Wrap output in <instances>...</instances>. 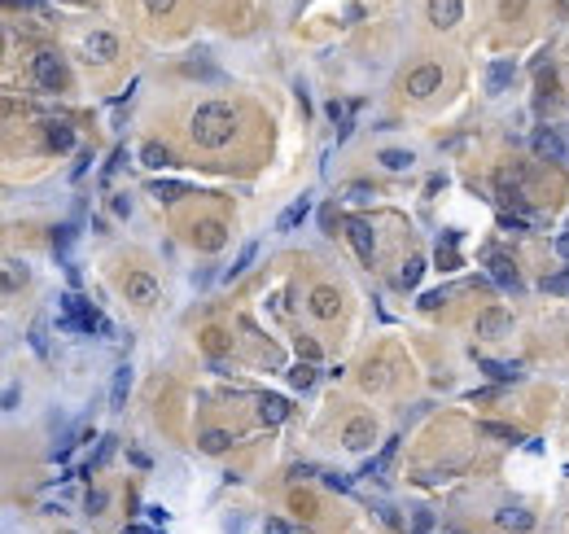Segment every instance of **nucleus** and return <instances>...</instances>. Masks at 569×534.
<instances>
[{"instance_id":"f257e3e1","label":"nucleus","mask_w":569,"mask_h":534,"mask_svg":"<svg viewBox=\"0 0 569 534\" xmlns=\"http://www.w3.org/2000/svg\"><path fill=\"white\" fill-rule=\"evenodd\" d=\"M237 132V114H232V105H223V101H206L193 110V119H189V136L202 144V149H223L228 140H232Z\"/></svg>"},{"instance_id":"f03ea898","label":"nucleus","mask_w":569,"mask_h":534,"mask_svg":"<svg viewBox=\"0 0 569 534\" xmlns=\"http://www.w3.org/2000/svg\"><path fill=\"white\" fill-rule=\"evenodd\" d=\"M36 84L48 88V92H57L66 84V66H61L57 53H36Z\"/></svg>"},{"instance_id":"7ed1b4c3","label":"nucleus","mask_w":569,"mask_h":534,"mask_svg":"<svg viewBox=\"0 0 569 534\" xmlns=\"http://www.w3.org/2000/svg\"><path fill=\"white\" fill-rule=\"evenodd\" d=\"M123 289H127V302H140V306L158 302V281L149 276V272H127Z\"/></svg>"},{"instance_id":"20e7f679","label":"nucleus","mask_w":569,"mask_h":534,"mask_svg":"<svg viewBox=\"0 0 569 534\" xmlns=\"http://www.w3.org/2000/svg\"><path fill=\"white\" fill-rule=\"evenodd\" d=\"M512 79H517L512 57H499V61H491V66H486V92H491V96H503V92L512 88Z\"/></svg>"},{"instance_id":"39448f33","label":"nucleus","mask_w":569,"mask_h":534,"mask_svg":"<svg viewBox=\"0 0 569 534\" xmlns=\"http://www.w3.org/2000/svg\"><path fill=\"white\" fill-rule=\"evenodd\" d=\"M486 267H491V281H495L499 289H512V294L522 289V276H517V263H512L508 254H491V258H486Z\"/></svg>"},{"instance_id":"423d86ee","label":"nucleus","mask_w":569,"mask_h":534,"mask_svg":"<svg viewBox=\"0 0 569 534\" xmlns=\"http://www.w3.org/2000/svg\"><path fill=\"white\" fill-rule=\"evenodd\" d=\"M346 237H350L355 254H360L364 263H372V258H377V241H372V228H368L364 219H346Z\"/></svg>"},{"instance_id":"0eeeda50","label":"nucleus","mask_w":569,"mask_h":534,"mask_svg":"<svg viewBox=\"0 0 569 534\" xmlns=\"http://www.w3.org/2000/svg\"><path fill=\"white\" fill-rule=\"evenodd\" d=\"M508 329H512V316L503 311V306H486L478 316V337H503Z\"/></svg>"},{"instance_id":"6e6552de","label":"nucleus","mask_w":569,"mask_h":534,"mask_svg":"<svg viewBox=\"0 0 569 534\" xmlns=\"http://www.w3.org/2000/svg\"><path fill=\"white\" fill-rule=\"evenodd\" d=\"M534 154H539V158H552V163H565V158H569L565 140L552 132V127H539V132H534Z\"/></svg>"},{"instance_id":"1a4fd4ad","label":"nucleus","mask_w":569,"mask_h":534,"mask_svg":"<svg viewBox=\"0 0 569 534\" xmlns=\"http://www.w3.org/2000/svg\"><path fill=\"white\" fill-rule=\"evenodd\" d=\"M438 84H443V66H420V71L408 75V92L412 96H434Z\"/></svg>"},{"instance_id":"9d476101","label":"nucleus","mask_w":569,"mask_h":534,"mask_svg":"<svg viewBox=\"0 0 569 534\" xmlns=\"http://www.w3.org/2000/svg\"><path fill=\"white\" fill-rule=\"evenodd\" d=\"M460 13H464L460 0H429V22L434 27H455V22H460Z\"/></svg>"},{"instance_id":"9b49d317","label":"nucleus","mask_w":569,"mask_h":534,"mask_svg":"<svg viewBox=\"0 0 569 534\" xmlns=\"http://www.w3.org/2000/svg\"><path fill=\"white\" fill-rule=\"evenodd\" d=\"M341 443H346L350 451H364V447L372 443V420H368V416H360V420H350V425L341 429Z\"/></svg>"},{"instance_id":"f8f14e48","label":"nucleus","mask_w":569,"mask_h":534,"mask_svg":"<svg viewBox=\"0 0 569 534\" xmlns=\"http://www.w3.org/2000/svg\"><path fill=\"white\" fill-rule=\"evenodd\" d=\"M84 48H88V61H110L114 53H119V40L105 36V31H92Z\"/></svg>"},{"instance_id":"ddd939ff","label":"nucleus","mask_w":569,"mask_h":534,"mask_svg":"<svg viewBox=\"0 0 569 534\" xmlns=\"http://www.w3.org/2000/svg\"><path fill=\"white\" fill-rule=\"evenodd\" d=\"M258 416H263V425H281V420L289 416V403L281 394H263L258 399Z\"/></svg>"},{"instance_id":"4468645a","label":"nucleus","mask_w":569,"mask_h":534,"mask_svg":"<svg viewBox=\"0 0 569 534\" xmlns=\"http://www.w3.org/2000/svg\"><path fill=\"white\" fill-rule=\"evenodd\" d=\"M306 215H311V198H298V202L289 206L281 219H276V232H294V228H298V223H302Z\"/></svg>"},{"instance_id":"2eb2a0df","label":"nucleus","mask_w":569,"mask_h":534,"mask_svg":"<svg viewBox=\"0 0 569 534\" xmlns=\"http://www.w3.org/2000/svg\"><path fill=\"white\" fill-rule=\"evenodd\" d=\"M399 456V438H390V443H381V451H377V460H368V468H364V477H385V468H390V460Z\"/></svg>"},{"instance_id":"dca6fc26","label":"nucleus","mask_w":569,"mask_h":534,"mask_svg":"<svg viewBox=\"0 0 569 534\" xmlns=\"http://www.w3.org/2000/svg\"><path fill=\"white\" fill-rule=\"evenodd\" d=\"M127 390H132V368L119 364V368H114V385H110V403H114V408H123V403H127Z\"/></svg>"},{"instance_id":"f3484780","label":"nucleus","mask_w":569,"mask_h":534,"mask_svg":"<svg viewBox=\"0 0 569 534\" xmlns=\"http://www.w3.org/2000/svg\"><path fill=\"white\" fill-rule=\"evenodd\" d=\"M44 136H48V144H53V149H61V154L75 149V127H71V123H48Z\"/></svg>"},{"instance_id":"a211bd4d","label":"nucleus","mask_w":569,"mask_h":534,"mask_svg":"<svg viewBox=\"0 0 569 534\" xmlns=\"http://www.w3.org/2000/svg\"><path fill=\"white\" fill-rule=\"evenodd\" d=\"M311 316L316 320H333L337 316V294H333V289H316V294H311Z\"/></svg>"},{"instance_id":"6ab92c4d","label":"nucleus","mask_w":569,"mask_h":534,"mask_svg":"<svg viewBox=\"0 0 569 534\" xmlns=\"http://www.w3.org/2000/svg\"><path fill=\"white\" fill-rule=\"evenodd\" d=\"M478 433H486V438H503V443H526L522 438V429H512V425H499V420H482Z\"/></svg>"},{"instance_id":"aec40b11","label":"nucleus","mask_w":569,"mask_h":534,"mask_svg":"<svg viewBox=\"0 0 569 534\" xmlns=\"http://www.w3.org/2000/svg\"><path fill=\"white\" fill-rule=\"evenodd\" d=\"M223 241H228V232L219 228V223H202V228H198V246H202V250H210V254L223 250Z\"/></svg>"},{"instance_id":"412c9836","label":"nucleus","mask_w":569,"mask_h":534,"mask_svg":"<svg viewBox=\"0 0 569 534\" xmlns=\"http://www.w3.org/2000/svg\"><path fill=\"white\" fill-rule=\"evenodd\" d=\"M140 158H145V167H154V171H162V167H171V149L167 144H158V140H149L140 149Z\"/></svg>"},{"instance_id":"4be33fe9","label":"nucleus","mask_w":569,"mask_h":534,"mask_svg":"<svg viewBox=\"0 0 569 534\" xmlns=\"http://www.w3.org/2000/svg\"><path fill=\"white\" fill-rule=\"evenodd\" d=\"M499 526H508V530H530L534 517H530L526 508H499Z\"/></svg>"},{"instance_id":"5701e85b","label":"nucleus","mask_w":569,"mask_h":534,"mask_svg":"<svg viewBox=\"0 0 569 534\" xmlns=\"http://www.w3.org/2000/svg\"><path fill=\"white\" fill-rule=\"evenodd\" d=\"M420 276H425V258H408L403 272H399V285H403V289H416Z\"/></svg>"},{"instance_id":"b1692460","label":"nucleus","mask_w":569,"mask_h":534,"mask_svg":"<svg viewBox=\"0 0 569 534\" xmlns=\"http://www.w3.org/2000/svg\"><path fill=\"white\" fill-rule=\"evenodd\" d=\"M254 258H258V241H250V246H246V250H241V254H237V263H232V267H228V281H237V276H246V272H250V263H254Z\"/></svg>"},{"instance_id":"393cba45","label":"nucleus","mask_w":569,"mask_h":534,"mask_svg":"<svg viewBox=\"0 0 569 534\" xmlns=\"http://www.w3.org/2000/svg\"><path fill=\"white\" fill-rule=\"evenodd\" d=\"M482 368L491 372L495 381H517V377H522V364H495V359H482Z\"/></svg>"},{"instance_id":"a878e982","label":"nucleus","mask_w":569,"mask_h":534,"mask_svg":"<svg viewBox=\"0 0 569 534\" xmlns=\"http://www.w3.org/2000/svg\"><path fill=\"white\" fill-rule=\"evenodd\" d=\"M381 163H385L390 171H408V167L416 163V158H412L408 149H381Z\"/></svg>"},{"instance_id":"bb28decb","label":"nucleus","mask_w":569,"mask_h":534,"mask_svg":"<svg viewBox=\"0 0 569 534\" xmlns=\"http://www.w3.org/2000/svg\"><path fill=\"white\" fill-rule=\"evenodd\" d=\"M228 443H232V433H223V429H210V433H202V451H210V456L228 451Z\"/></svg>"},{"instance_id":"cd10ccee","label":"nucleus","mask_w":569,"mask_h":534,"mask_svg":"<svg viewBox=\"0 0 569 534\" xmlns=\"http://www.w3.org/2000/svg\"><path fill=\"white\" fill-rule=\"evenodd\" d=\"M311 381H316V368L311 364H294V368H289V385H294V390H306Z\"/></svg>"},{"instance_id":"c85d7f7f","label":"nucleus","mask_w":569,"mask_h":534,"mask_svg":"<svg viewBox=\"0 0 569 534\" xmlns=\"http://www.w3.org/2000/svg\"><path fill=\"white\" fill-rule=\"evenodd\" d=\"M372 198H377V188H372V184H346V202L364 206V202H372Z\"/></svg>"},{"instance_id":"c756f323","label":"nucleus","mask_w":569,"mask_h":534,"mask_svg":"<svg viewBox=\"0 0 569 534\" xmlns=\"http://www.w3.org/2000/svg\"><path fill=\"white\" fill-rule=\"evenodd\" d=\"M350 114H355V105H346V101H329V119H333L337 127H350Z\"/></svg>"},{"instance_id":"7c9ffc66","label":"nucleus","mask_w":569,"mask_h":534,"mask_svg":"<svg viewBox=\"0 0 569 534\" xmlns=\"http://www.w3.org/2000/svg\"><path fill=\"white\" fill-rule=\"evenodd\" d=\"M18 281H27V263L9 258V263H5V285H9V289H18Z\"/></svg>"},{"instance_id":"2f4dec72","label":"nucleus","mask_w":569,"mask_h":534,"mask_svg":"<svg viewBox=\"0 0 569 534\" xmlns=\"http://www.w3.org/2000/svg\"><path fill=\"white\" fill-rule=\"evenodd\" d=\"M71 241H75V228H71V223H61V228L53 232V250H57V254H66V250H71Z\"/></svg>"},{"instance_id":"473e14b6","label":"nucleus","mask_w":569,"mask_h":534,"mask_svg":"<svg viewBox=\"0 0 569 534\" xmlns=\"http://www.w3.org/2000/svg\"><path fill=\"white\" fill-rule=\"evenodd\" d=\"M543 289H547V294H569V267H565V272H556V276H547V281H543Z\"/></svg>"},{"instance_id":"72a5a7b5","label":"nucleus","mask_w":569,"mask_h":534,"mask_svg":"<svg viewBox=\"0 0 569 534\" xmlns=\"http://www.w3.org/2000/svg\"><path fill=\"white\" fill-rule=\"evenodd\" d=\"M180 193H184V184H162V180L154 184V198H158V202H175Z\"/></svg>"},{"instance_id":"f704fd0d","label":"nucleus","mask_w":569,"mask_h":534,"mask_svg":"<svg viewBox=\"0 0 569 534\" xmlns=\"http://www.w3.org/2000/svg\"><path fill=\"white\" fill-rule=\"evenodd\" d=\"M105 504H110V495L105 491H88V499H84V508L96 517V512H105Z\"/></svg>"},{"instance_id":"c9c22d12","label":"nucleus","mask_w":569,"mask_h":534,"mask_svg":"<svg viewBox=\"0 0 569 534\" xmlns=\"http://www.w3.org/2000/svg\"><path fill=\"white\" fill-rule=\"evenodd\" d=\"M412 526H416V534H429V530H434V512L416 508V512H412Z\"/></svg>"},{"instance_id":"e433bc0d","label":"nucleus","mask_w":569,"mask_h":534,"mask_svg":"<svg viewBox=\"0 0 569 534\" xmlns=\"http://www.w3.org/2000/svg\"><path fill=\"white\" fill-rule=\"evenodd\" d=\"M31 350H36V355H48V337H44V325H31Z\"/></svg>"},{"instance_id":"4c0bfd02","label":"nucleus","mask_w":569,"mask_h":534,"mask_svg":"<svg viewBox=\"0 0 569 534\" xmlns=\"http://www.w3.org/2000/svg\"><path fill=\"white\" fill-rule=\"evenodd\" d=\"M110 210H114V215H132V198H127V193H114V202H110Z\"/></svg>"},{"instance_id":"58836bf2","label":"nucleus","mask_w":569,"mask_h":534,"mask_svg":"<svg viewBox=\"0 0 569 534\" xmlns=\"http://www.w3.org/2000/svg\"><path fill=\"white\" fill-rule=\"evenodd\" d=\"M263 534H294V530H289V521H281V517H267V521H263Z\"/></svg>"},{"instance_id":"ea45409f","label":"nucleus","mask_w":569,"mask_h":534,"mask_svg":"<svg viewBox=\"0 0 569 534\" xmlns=\"http://www.w3.org/2000/svg\"><path fill=\"white\" fill-rule=\"evenodd\" d=\"M324 487H329V491H350V477H341V473H324Z\"/></svg>"},{"instance_id":"a19ab883","label":"nucleus","mask_w":569,"mask_h":534,"mask_svg":"<svg viewBox=\"0 0 569 534\" xmlns=\"http://www.w3.org/2000/svg\"><path fill=\"white\" fill-rule=\"evenodd\" d=\"M443 302H447V289H434V294L420 298V306H429V311H434V306H443Z\"/></svg>"},{"instance_id":"79ce46f5","label":"nucleus","mask_w":569,"mask_h":534,"mask_svg":"<svg viewBox=\"0 0 569 534\" xmlns=\"http://www.w3.org/2000/svg\"><path fill=\"white\" fill-rule=\"evenodd\" d=\"M311 473H316L311 464H294V468H289V477H294V482H298V477H311Z\"/></svg>"},{"instance_id":"37998d69","label":"nucleus","mask_w":569,"mask_h":534,"mask_svg":"<svg viewBox=\"0 0 569 534\" xmlns=\"http://www.w3.org/2000/svg\"><path fill=\"white\" fill-rule=\"evenodd\" d=\"M145 5H149V9H154V13H167V9H171V5H175V0H145Z\"/></svg>"},{"instance_id":"c03bdc74","label":"nucleus","mask_w":569,"mask_h":534,"mask_svg":"<svg viewBox=\"0 0 569 534\" xmlns=\"http://www.w3.org/2000/svg\"><path fill=\"white\" fill-rule=\"evenodd\" d=\"M556 254H561V258H569V232H565V237H556Z\"/></svg>"},{"instance_id":"a18cd8bd","label":"nucleus","mask_w":569,"mask_h":534,"mask_svg":"<svg viewBox=\"0 0 569 534\" xmlns=\"http://www.w3.org/2000/svg\"><path fill=\"white\" fill-rule=\"evenodd\" d=\"M438 534H464L460 526H443V530H438Z\"/></svg>"}]
</instances>
